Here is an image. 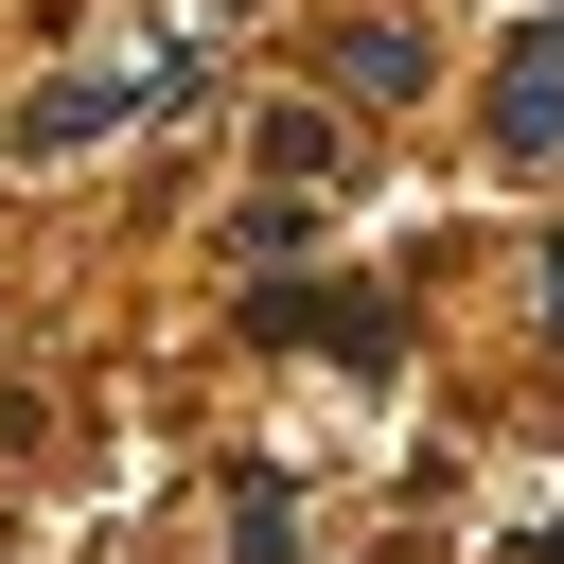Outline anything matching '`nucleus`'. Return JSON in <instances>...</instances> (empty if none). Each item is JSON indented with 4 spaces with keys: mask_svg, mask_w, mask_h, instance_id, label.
<instances>
[{
    "mask_svg": "<svg viewBox=\"0 0 564 564\" xmlns=\"http://www.w3.org/2000/svg\"><path fill=\"white\" fill-rule=\"evenodd\" d=\"M494 141H511V159H546V141H564V18L494 70Z\"/></svg>",
    "mask_w": 564,
    "mask_h": 564,
    "instance_id": "f257e3e1",
    "label": "nucleus"
},
{
    "mask_svg": "<svg viewBox=\"0 0 564 564\" xmlns=\"http://www.w3.org/2000/svg\"><path fill=\"white\" fill-rule=\"evenodd\" d=\"M123 106H141V88H35V106H18V141H35V159H70V141H106Z\"/></svg>",
    "mask_w": 564,
    "mask_h": 564,
    "instance_id": "f03ea898",
    "label": "nucleus"
},
{
    "mask_svg": "<svg viewBox=\"0 0 564 564\" xmlns=\"http://www.w3.org/2000/svg\"><path fill=\"white\" fill-rule=\"evenodd\" d=\"M335 88H370V106H405V88H423V35H388V18H370V35H335Z\"/></svg>",
    "mask_w": 564,
    "mask_h": 564,
    "instance_id": "7ed1b4c3",
    "label": "nucleus"
},
{
    "mask_svg": "<svg viewBox=\"0 0 564 564\" xmlns=\"http://www.w3.org/2000/svg\"><path fill=\"white\" fill-rule=\"evenodd\" d=\"M264 335H335V352H388V300H264Z\"/></svg>",
    "mask_w": 564,
    "mask_h": 564,
    "instance_id": "20e7f679",
    "label": "nucleus"
},
{
    "mask_svg": "<svg viewBox=\"0 0 564 564\" xmlns=\"http://www.w3.org/2000/svg\"><path fill=\"white\" fill-rule=\"evenodd\" d=\"M264 159H282V176H335V159H352V141H335V123H317V106H264Z\"/></svg>",
    "mask_w": 564,
    "mask_h": 564,
    "instance_id": "39448f33",
    "label": "nucleus"
}]
</instances>
